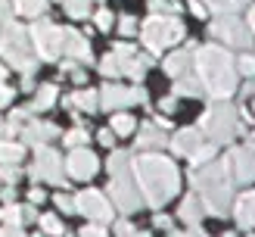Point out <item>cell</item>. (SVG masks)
<instances>
[{
	"label": "cell",
	"mask_w": 255,
	"mask_h": 237,
	"mask_svg": "<svg viewBox=\"0 0 255 237\" xmlns=\"http://www.w3.org/2000/svg\"><path fill=\"white\" fill-rule=\"evenodd\" d=\"M87 237H103V234H100V231H87Z\"/></svg>",
	"instance_id": "cell-1"
}]
</instances>
